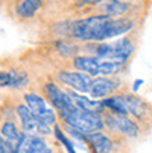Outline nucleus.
<instances>
[{"mask_svg": "<svg viewBox=\"0 0 152 153\" xmlns=\"http://www.w3.org/2000/svg\"><path fill=\"white\" fill-rule=\"evenodd\" d=\"M28 75L20 70H1L0 71V88H22L28 85Z\"/></svg>", "mask_w": 152, "mask_h": 153, "instance_id": "nucleus-9", "label": "nucleus"}, {"mask_svg": "<svg viewBox=\"0 0 152 153\" xmlns=\"http://www.w3.org/2000/svg\"><path fill=\"white\" fill-rule=\"evenodd\" d=\"M24 105L28 107L29 111L38 121L43 123L48 127H53L57 124V120H59L57 113L49 106V103L42 95L36 92H27L24 93Z\"/></svg>", "mask_w": 152, "mask_h": 153, "instance_id": "nucleus-2", "label": "nucleus"}, {"mask_svg": "<svg viewBox=\"0 0 152 153\" xmlns=\"http://www.w3.org/2000/svg\"><path fill=\"white\" fill-rule=\"evenodd\" d=\"M56 49L57 52L61 53L63 56H68V57H73V59L77 56V53L80 52V46L74 45L71 40H57Z\"/></svg>", "mask_w": 152, "mask_h": 153, "instance_id": "nucleus-19", "label": "nucleus"}, {"mask_svg": "<svg viewBox=\"0 0 152 153\" xmlns=\"http://www.w3.org/2000/svg\"><path fill=\"white\" fill-rule=\"evenodd\" d=\"M18 153H53L52 146L42 137H31L22 135L20 145L17 148Z\"/></svg>", "mask_w": 152, "mask_h": 153, "instance_id": "nucleus-8", "label": "nucleus"}, {"mask_svg": "<svg viewBox=\"0 0 152 153\" xmlns=\"http://www.w3.org/2000/svg\"><path fill=\"white\" fill-rule=\"evenodd\" d=\"M120 85V81L116 78H109V76H96L95 79H92V85L89 89V96L94 100L99 99H106L116 92L117 88Z\"/></svg>", "mask_w": 152, "mask_h": 153, "instance_id": "nucleus-6", "label": "nucleus"}, {"mask_svg": "<svg viewBox=\"0 0 152 153\" xmlns=\"http://www.w3.org/2000/svg\"><path fill=\"white\" fill-rule=\"evenodd\" d=\"M85 142L92 153H113L115 152V142L108 134L92 132L85 135Z\"/></svg>", "mask_w": 152, "mask_h": 153, "instance_id": "nucleus-7", "label": "nucleus"}, {"mask_svg": "<svg viewBox=\"0 0 152 153\" xmlns=\"http://www.w3.org/2000/svg\"><path fill=\"white\" fill-rule=\"evenodd\" d=\"M131 7V3L128 1H119V0H112V1H103L100 4V10L103 16H108L110 18H120L121 16L127 14Z\"/></svg>", "mask_w": 152, "mask_h": 153, "instance_id": "nucleus-15", "label": "nucleus"}, {"mask_svg": "<svg viewBox=\"0 0 152 153\" xmlns=\"http://www.w3.org/2000/svg\"><path fill=\"white\" fill-rule=\"evenodd\" d=\"M4 142V139H3V137H1V134H0V146H1V143Z\"/></svg>", "mask_w": 152, "mask_h": 153, "instance_id": "nucleus-21", "label": "nucleus"}, {"mask_svg": "<svg viewBox=\"0 0 152 153\" xmlns=\"http://www.w3.org/2000/svg\"><path fill=\"white\" fill-rule=\"evenodd\" d=\"M0 134H1L4 141L7 142L8 145H11L14 149L18 148L21 139H22V135H24L14 120H4L0 125Z\"/></svg>", "mask_w": 152, "mask_h": 153, "instance_id": "nucleus-12", "label": "nucleus"}, {"mask_svg": "<svg viewBox=\"0 0 152 153\" xmlns=\"http://www.w3.org/2000/svg\"><path fill=\"white\" fill-rule=\"evenodd\" d=\"M13 153H18V152H13Z\"/></svg>", "mask_w": 152, "mask_h": 153, "instance_id": "nucleus-22", "label": "nucleus"}, {"mask_svg": "<svg viewBox=\"0 0 152 153\" xmlns=\"http://www.w3.org/2000/svg\"><path fill=\"white\" fill-rule=\"evenodd\" d=\"M43 93L45 97H46V102L52 105V109L55 111H57V116L60 118L76 107V105H74V102L70 97L67 91L60 88L53 81H49L43 85Z\"/></svg>", "mask_w": 152, "mask_h": 153, "instance_id": "nucleus-3", "label": "nucleus"}, {"mask_svg": "<svg viewBox=\"0 0 152 153\" xmlns=\"http://www.w3.org/2000/svg\"><path fill=\"white\" fill-rule=\"evenodd\" d=\"M102 107L109 110V113L120 114V116H128V105L124 95H113L103 100H100Z\"/></svg>", "mask_w": 152, "mask_h": 153, "instance_id": "nucleus-14", "label": "nucleus"}, {"mask_svg": "<svg viewBox=\"0 0 152 153\" xmlns=\"http://www.w3.org/2000/svg\"><path fill=\"white\" fill-rule=\"evenodd\" d=\"M60 120L63 121L64 125H67V127H70L77 132L82 134V135L99 132V131L105 129L102 114L89 113V111L81 110L78 107H74L73 110H70L66 116L61 117Z\"/></svg>", "mask_w": 152, "mask_h": 153, "instance_id": "nucleus-1", "label": "nucleus"}, {"mask_svg": "<svg viewBox=\"0 0 152 153\" xmlns=\"http://www.w3.org/2000/svg\"><path fill=\"white\" fill-rule=\"evenodd\" d=\"M70 97L73 99L76 107L81 110H85V111H89V113H95V114H102L103 113V107L100 105L99 100H94L91 97L85 96V95H80V93H76L74 91H67Z\"/></svg>", "mask_w": 152, "mask_h": 153, "instance_id": "nucleus-13", "label": "nucleus"}, {"mask_svg": "<svg viewBox=\"0 0 152 153\" xmlns=\"http://www.w3.org/2000/svg\"><path fill=\"white\" fill-rule=\"evenodd\" d=\"M105 128L115 135H123L126 138H137L140 134V127L134 120L128 116H120V114L106 113L103 117Z\"/></svg>", "mask_w": 152, "mask_h": 153, "instance_id": "nucleus-4", "label": "nucleus"}, {"mask_svg": "<svg viewBox=\"0 0 152 153\" xmlns=\"http://www.w3.org/2000/svg\"><path fill=\"white\" fill-rule=\"evenodd\" d=\"M57 79L61 85H66L68 88H71L73 91L81 93H89L92 85V79L89 75L78 71H70V70H60L57 73Z\"/></svg>", "mask_w": 152, "mask_h": 153, "instance_id": "nucleus-5", "label": "nucleus"}, {"mask_svg": "<svg viewBox=\"0 0 152 153\" xmlns=\"http://www.w3.org/2000/svg\"><path fill=\"white\" fill-rule=\"evenodd\" d=\"M123 68V64L116 63V61H108V60H100L99 63V75L100 76H110L117 74Z\"/></svg>", "mask_w": 152, "mask_h": 153, "instance_id": "nucleus-18", "label": "nucleus"}, {"mask_svg": "<svg viewBox=\"0 0 152 153\" xmlns=\"http://www.w3.org/2000/svg\"><path fill=\"white\" fill-rule=\"evenodd\" d=\"M99 63L100 60L94 56H76L73 59V67L78 71V73L87 74L92 78V76L99 75Z\"/></svg>", "mask_w": 152, "mask_h": 153, "instance_id": "nucleus-11", "label": "nucleus"}, {"mask_svg": "<svg viewBox=\"0 0 152 153\" xmlns=\"http://www.w3.org/2000/svg\"><path fill=\"white\" fill-rule=\"evenodd\" d=\"M53 135H55V138H56L57 141H59L61 145L64 146V149L67 150V153H77L74 142H73L71 139H70V138L64 134V131L61 129V127L59 124L53 125Z\"/></svg>", "mask_w": 152, "mask_h": 153, "instance_id": "nucleus-17", "label": "nucleus"}, {"mask_svg": "<svg viewBox=\"0 0 152 153\" xmlns=\"http://www.w3.org/2000/svg\"><path fill=\"white\" fill-rule=\"evenodd\" d=\"M142 82H144L142 79H137L136 82H134V85H133V91H134V92H137V91H138V88L142 85Z\"/></svg>", "mask_w": 152, "mask_h": 153, "instance_id": "nucleus-20", "label": "nucleus"}, {"mask_svg": "<svg viewBox=\"0 0 152 153\" xmlns=\"http://www.w3.org/2000/svg\"><path fill=\"white\" fill-rule=\"evenodd\" d=\"M42 7H43V1L39 0H21L14 3V14L20 20L28 21L35 18Z\"/></svg>", "mask_w": 152, "mask_h": 153, "instance_id": "nucleus-10", "label": "nucleus"}, {"mask_svg": "<svg viewBox=\"0 0 152 153\" xmlns=\"http://www.w3.org/2000/svg\"><path fill=\"white\" fill-rule=\"evenodd\" d=\"M126 96V100H127L128 105V114L137 117V118H144L145 114L148 113V106L140 96H137L134 93H130V95H124Z\"/></svg>", "mask_w": 152, "mask_h": 153, "instance_id": "nucleus-16", "label": "nucleus"}]
</instances>
